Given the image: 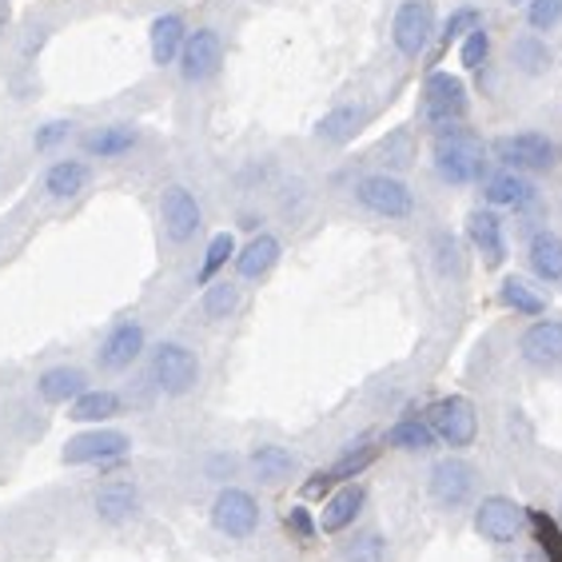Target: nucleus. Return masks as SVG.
<instances>
[{
  "instance_id": "4be33fe9",
  "label": "nucleus",
  "mask_w": 562,
  "mask_h": 562,
  "mask_svg": "<svg viewBox=\"0 0 562 562\" xmlns=\"http://www.w3.org/2000/svg\"><path fill=\"white\" fill-rule=\"evenodd\" d=\"M85 391H88V375L80 368H68V363L41 371V379H36V395L44 403H72Z\"/></svg>"
},
{
  "instance_id": "4c0bfd02",
  "label": "nucleus",
  "mask_w": 562,
  "mask_h": 562,
  "mask_svg": "<svg viewBox=\"0 0 562 562\" xmlns=\"http://www.w3.org/2000/svg\"><path fill=\"white\" fill-rule=\"evenodd\" d=\"M562 21V0H530L527 4V24L535 33H547Z\"/></svg>"
},
{
  "instance_id": "f704fd0d",
  "label": "nucleus",
  "mask_w": 562,
  "mask_h": 562,
  "mask_svg": "<svg viewBox=\"0 0 562 562\" xmlns=\"http://www.w3.org/2000/svg\"><path fill=\"white\" fill-rule=\"evenodd\" d=\"M359 124H363V112L356 104H344V109L327 112L315 132H319V140H347L351 132H359Z\"/></svg>"
},
{
  "instance_id": "9d476101",
  "label": "nucleus",
  "mask_w": 562,
  "mask_h": 562,
  "mask_svg": "<svg viewBox=\"0 0 562 562\" xmlns=\"http://www.w3.org/2000/svg\"><path fill=\"white\" fill-rule=\"evenodd\" d=\"M475 467L467 463V459H439V463L431 467V475H427V495H431L435 507L443 510H459L471 503V495H475Z\"/></svg>"
},
{
  "instance_id": "5701e85b",
  "label": "nucleus",
  "mask_w": 562,
  "mask_h": 562,
  "mask_svg": "<svg viewBox=\"0 0 562 562\" xmlns=\"http://www.w3.org/2000/svg\"><path fill=\"white\" fill-rule=\"evenodd\" d=\"M136 144H140V132L132 128V124H104V128L88 132V136H85V151H88V156H100V160L128 156Z\"/></svg>"
},
{
  "instance_id": "c9c22d12",
  "label": "nucleus",
  "mask_w": 562,
  "mask_h": 562,
  "mask_svg": "<svg viewBox=\"0 0 562 562\" xmlns=\"http://www.w3.org/2000/svg\"><path fill=\"white\" fill-rule=\"evenodd\" d=\"M239 307V288L236 283H207L204 288V315L207 319H227V315H236Z\"/></svg>"
},
{
  "instance_id": "473e14b6",
  "label": "nucleus",
  "mask_w": 562,
  "mask_h": 562,
  "mask_svg": "<svg viewBox=\"0 0 562 562\" xmlns=\"http://www.w3.org/2000/svg\"><path fill=\"white\" fill-rule=\"evenodd\" d=\"M510 60H515V68L527 76H539L551 68V48L539 41V36H519V41L510 44Z\"/></svg>"
},
{
  "instance_id": "f03ea898",
  "label": "nucleus",
  "mask_w": 562,
  "mask_h": 562,
  "mask_svg": "<svg viewBox=\"0 0 562 562\" xmlns=\"http://www.w3.org/2000/svg\"><path fill=\"white\" fill-rule=\"evenodd\" d=\"M423 112L431 124L435 136H451V132L467 128V88L459 76L451 72H431L423 85Z\"/></svg>"
},
{
  "instance_id": "7c9ffc66",
  "label": "nucleus",
  "mask_w": 562,
  "mask_h": 562,
  "mask_svg": "<svg viewBox=\"0 0 562 562\" xmlns=\"http://www.w3.org/2000/svg\"><path fill=\"white\" fill-rule=\"evenodd\" d=\"M498 303L510 307V312H519V315H542L547 312V295H542L539 288H530L527 280H519V276H507V280L498 283Z\"/></svg>"
},
{
  "instance_id": "4468645a",
  "label": "nucleus",
  "mask_w": 562,
  "mask_h": 562,
  "mask_svg": "<svg viewBox=\"0 0 562 562\" xmlns=\"http://www.w3.org/2000/svg\"><path fill=\"white\" fill-rule=\"evenodd\" d=\"M220 56H224V44H220L216 29H195L184 41V53H180V76L188 85H200L207 76H216Z\"/></svg>"
},
{
  "instance_id": "c03bdc74",
  "label": "nucleus",
  "mask_w": 562,
  "mask_h": 562,
  "mask_svg": "<svg viewBox=\"0 0 562 562\" xmlns=\"http://www.w3.org/2000/svg\"><path fill=\"white\" fill-rule=\"evenodd\" d=\"M559 522H562V507H559Z\"/></svg>"
},
{
  "instance_id": "f3484780",
  "label": "nucleus",
  "mask_w": 562,
  "mask_h": 562,
  "mask_svg": "<svg viewBox=\"0 0 562 562\" xmlns=\"http://www.w3.org/2000/svg\"><path fill=\"white\" fill-rule=\"evenodd\" d=\"M368 507V487L363 483H339V491H331L324 503V515H319V530L324 535H339V530L356 527V519Z\"/></svg>"
},
{
  "instance_id": "f257e3e1",
  "label": "nucleus",
  "mask_w": 562,
  "mask_h": 562,
  "mask_svg": "<svg viewBox=\"0 0 562 562\" xmlns=\"http://www.w3.org/2000/svg\"><path fill=\"white\" fill-rule=\"evenodd\" d=\"M435 172L443 176L447 184H479V180H487V148L467 128L451 132V136H435Z\"/></svg>"
},
{
  "instance_id": "f8f14e48",
  "label": "nucleus",
  "mask_w": 562,
  "mask_h": 562,
  "mask_svg": "<svg viewBox=\"0 0 562 562\" xmlns=\"http://www.w3.org/2000/svg\"><path fill=\"white\" fill-rule=\"evenodd\" d=\"M160 220L172 244H188V239H195L200 224H204V212H200V200L184 184H172L164 188L160 195Z\"/></svg>"
},
{
  "instance_id": "412c9836",
  "label": "nucleus",
  "mask_w": 562,
  "mask_h": 562,
  "mask_svg": "<svg viewBox=\"0 0 562 562\" xmlns=\"http://www.w3.org/2000/svg\"><path fill=\"white\" fill-rule=\"evenodd\" d=\"M97 515L104 522H128L140 515V491H136V483H104V487L97 491Z\"/></svg>"
},
{
  "instance_id": "ea45409f",
  "label": "nucleus",
  "mask_w": 562,
  "mask_h": 562,
  "mask_svg": "<svg viewBox=\"0 0 562 562\" xmlns=\"http://www.w3.org/2000/svg\"><path fill=\"white\" fill-rule=\"evenodd\" d=\"M288 530H292L295 539L312 542L315 530H319V522L312 519V510H307V507H292V510H288Z\"/></svg>"
},
{
  "instance_id": "6e6552de",
  "label": "nucleus",
  "mask_w": 562,
  "mask_h": 562,
  "mask_svg": "<svg viewBox=\"0 0 562 562\" xmlns=\"http://www.w3.org/2000/svg\"><path fill=\"white\" fill-rule=\"evenodd\" d=\"M356 200L383 220H407L415 212L412 188L403 184L400 176H387V172L363 176V180L356 184Z\"/></svg>"
},
{
  "instance_id": "bb28decb",
  "label": "nucleus",
  "mask_w": 562,
  "mask_h": 562,
  "mask_svg": "<svg viewBox=\"0 0 562 562\" xmlns=\"http://www.w3.org/2000/svg\"><path fill=\"white\" fill-rule=\"evenodd\" d=\"M527 260H530V271H535L539 280L562 283V236H554V232L530 236Z\"/></svg>"
},
{
  "instance_id": "cd10ccee",
  "label": "nucleus",
  "mask_w": 562,
  "mask_h": 562,
  "mask_svg": "<svg viewBox=\"0 0 562 562\" xmlns=\"http://www.w3.org/2000/svg\"><path fill=\"white\" fill-rule=\"evenodd\" d=\"M379 459V443L375 439H359V443H351L344 454H339L336 463L327 467L324 475L331 479V487H339V483H351L356 475H363L371 463Z\"/></svg>"
},
{
  "instance_id": "e433bc0d",
  "label": "nucleus",
  "mask_w": 562,
  "mask_h": 562,
  "mask_svg": "<svg viewBox=\"0 0 562 562\" xmlns=\"http://www.w3.org/2000/svg\"><path fill=\"white\" fill-rule=\"evenodd\" d=\"M491 56V36L483 33V29H471V33L463 36V44H459V60H463L471 72H479V68L487 65Z\"/></svg>"
},
{
  "instance_id": "dca6fc26",
  "label": "nucleus",
  "mask_w": 562,
  "mask_h": 562,
  "mask_svg": "<svg viewBox=\"0 0 562 562\" xmlns=\"http://www.w3.org/2000/svg\"><path fill=\"white\" fill-rule=\"evenodd\" d=\"M144 344H148V336H144V327L136 324V319H124V324H116L109 331V339L100 344V368L104 371H128L136 359L144 356Z\"/></svg>"
},
{
  "instance_id": "79ce46f5",
  "label": "nucleus",
  "mask_w": 562,
  "mask_h": 562,
  "mask_svg": "<svg viewBox=\"0 0 562 562\" xmlns=\"http://www.w3.org/2000/svg\"><path fill=\"white\" fill-rule=\"evenodd\" d=\"M4 29H9V4L0 0V33H4Z\"/></svg>"
},
{
  "instance_id": "a211bd4d",
  "label": "nucleus",
  "mask_w": 562,
  "mask_h": 562,
  "mask_svg": "<svg viewBox=\"0 0 562 562\" xmlns=\"http://www.w3.org/2000/svg\"><path fill=\"white\" fill-rule=\"evenodd\" d=\"M184 41H188V24L180 12H164V16H156L148 29V44H151V60L156 65H172V60H180V53H184Z\"/></svg>"
},
{
  "instance_id": "9b49d317",
  "label": "nucleus",
  "mask_w": 562,
  "mask_h": 562,
  "mask_svg": "<svg viewBox=\"0 0 562 562\" xmlns=\"http://www.w3.org/2000/svg\"><path fill=\"white\" fill-rule=\"evenodd\" d=\"M431 33H435L431 4H427V0H403L400 9H395V21H391V41H395V48H400L407 60H415V56L427 48Z\"/></svg>"
},
{
  "instance_id": "c756f323",
  "label": "nucleus",
  "mask_w": 562,
  "mask_h": 562,
  "mask_svg": "<svg viewBox=\"0 0 562 562\" xmlns=\"http://www.w3.org/2000/svg\"><path fill=\"white\" fill-rule=\"evenodd\" d=\"M527 527H530V539H535V551H539L547 562H562V522H559V515L530 510Z\"/></svg>"
},
{
  "instance_id": "ddd939ff",
  "label": "nucleus",
  "mask_w": 562,
  "mask_h": 562,
  "mask_svg": "<svg viewBox=\"0 0 562 562\" xmlns=\"http://www.w3.org/2000/svg\"><path fill=\"white\" fill-rule=\"evenodd\" d=\"M519 356L530 368L551 371L562 363V319H535L519 336Z\"/></svg>"
},
{
  "instance_id": "0eeeda50",
  "label": "nucleus",
  "mask_w": 562,
  "mask_h": 562,
  "mask_svg": "<svg viewBox=\"0 0 562 562\" xmlns=\"http://www.w3.org/2000/svg\"><path fill=\"white\" fill-rule=\"evenodd\" d=\"M212 527L224 539H251L260 530V503H256V495L244 487H224L212 498Z\"/></svg>"
},
{
  "instance_id": "2eb2a0df",
  "label": "nucleus",
  "mask_w": 562,
  "mask_h": 562,
  "mask_svg": "<svg viewBox=\"0 0 562 562\" xmlns=\"http://www.w3.org/2000/svg\"><path fill=\"white\" fill-rule=\"evenodd\" d=\"M467 239L475 244V251L483 256L487 268H498L507 260V232H503V220H498L495 207H475L467 216Z\"/></svg>"
},
{
  "instance_id": "1a4fd4ad",
  "label": "nucleus",
  "mask_w": 562,
  "mask_h": 562,
  "mask_svg": "<svg viewBox=\"0 0 562 562\" xmlns=\"http://www.w3.org/2000/svg\"><path fill=\"white\" fill-rule=\"evenodd\" d=\"M527 530V510L510 495H487L475 507V535L495 542V547H510Z\"/></svg>"
},
{
  "instance_id": "2f4dec72",
  "label": "nucleus",
  "mask_w": 562,
  "mask_h": 562,
  "mask_svg": "<svg viewBox=\"0 0 562 562\" xmlns=\"http://www.w3.org/2000/svg\"><path fill=\"white\" fill-rule=\"evenodd\" d=\"M232 260H236V239L227 236V232H220V236H212V244H207L204 263H200V271H195V283L207 288V283L216 280L220 271H224Z\"/></svg>"
},
{
  "instance_id": "b1692460",
  "label": "nucleus",
  "mask_w": 562,
  "mask_h": 562,
  "mask_svg": "<svg viewBox=\"0 0 562 562\" xmlns=\"http://www.w3.org/2000/svg\"><path fill=\"white\" fill-rule=\"evenodd\" d=\"M435 443H439V435H435L427 415H403V419L387 431V447H395V451L419 454V451H431Z\"/></svg>"
},
{
  "instance_id": "423d86ee",
  "label": "nucleus",
  "mask_w": 562,
  "mask_h": 562,
  "mask_svg": "<svg viewBox=\"0 0 562 562\" xmlns=\"http://www.w3.org/2000/svg\"><path fill=\"white\" fill-rule=\"evenodd\" d=\"M427 419H431L435 435H439V443L454 447V451H463V447L475 443L479 412H475V403L467 400V395H447V400H435L431 407H427Z\"/></svg>"
},
{
  "instance_id": "a19ab883",
  "label": "nucleus",
  "mask_w": 562,
  "mask_h": 562,
  "mask_svg": "<svg viewBox=\"0 0 562 562\" xmlns=\"http://www.w3.org/2000/svg\"><path fill=\"white\" fill-rule=\"evenodd\" d=\"M471 29H479V9H459L447 21V29H443V41H454V36H463V33H471Z\"/></svg>"
},
{
  "instance_id": "393cba45",
  "label": "nucleus",
  "mask_w": 562,
  "mask_h": 562,
  "mask_svg": "<svg viewBox=\"0 0 562 562\" xmlns=\"http://www.w3.org/2000/svg\"><path fill=\"white\" fill-rule=\"evenodd\" d=\"M124 412V400H120L116 391H92L88 387L85 395H76L68 403V419L72 423H109Z\"/></svg>"
},
{
  "instance_id": "20e7f679",
  "label": "nucleus",
  "mask_w": 562,
  "mask_h": 562,
  "mask_svg": "<svg viewBox=\"0 0 562 562\" xmlns=\"http://www.w3.org/2000/svg\"><path fill=\"white\" fill-rule=\"evenodd\" d=\"M495 156L498 164H507L515 172L539 176L551 172L554 164H559V144L547 132H515V136H503L495 144Z\"/></svg>"
},
{
  "instance_id": "72a5a7b5",
  "label": "nucleus",
  "mask_w": 562,
  "mask_h": 562,
  "mask_svg": "<svg viewBox=\"0 0 562 562\" xmlns=\"http://www.w3.org/2000/svg\"><path fill=\"white\" fill-rule=\"evenodd\" d=\"M344 562H387V539L379 530H359L339 547Z\"/></svg>"
},
{
  "instance_id": "58836bf2",
  "label": "nucleus",
  "mask_w": 562,
  "mask_h": 562,
  "mask_svg": "<svg viewBox=\"0 0 562 562\" xmlns=\"http://www.w3.org/2000/svg\"><path fill=\"white\" fill-rule=\"evenodd\" d=\"M68 136H72V124H68V120H53V124H44V128H36L33 144H36L41 151H48V148H56V144H65Z\"/></svg>"
},
{
  "instance_id": "aec40b11",
  "label": "nucleus",
  "mask_w": 562,
  "mask_h": 562,
  "mask_svg": "<svg viewBox=\"0 0 562 562\" xmlns=\"http://www.w3.org/2000/svg\"><path fill=\"white\" fill-rule=\"evenodd\" d=\"M483 200L495 212H503V207H527L535 200V188H530V180L522 172L507 168V172H495L483 180Z\"/></svg>"
},
{
  "instance_id": "a878e982",
  "label": "nucleus",
  "mask_w": 562,
  "mask_h": 562,
  "mask_svg": "<svg viewBox=\"0 0 562 562\" xmlns=\"http://www.w3.org/2000/svg\"><path fill=\"white\" fill-rule=\"evenodd\" d=\"M88 180H92V172H88L85 160H56L44 172V192L53 195V200H72V195L85 192Z\"/></svg>"
},
{
  "instance_id": "c85d7f7f",
  "label": "nucleus",
  "mask_w": 562,
  "mask_h": 562,
  "mask_svg": "<svg viewBox=\"0 0 562 562\" xmlns=\"http://www.w3.org/2000/svg\"><path fill=\"white\" fill-rule=\"evenodd\" d=\"M251 471H256V479H263V483H283V479L295 475V454L280 443H263L251 451Z\"/></svg>"
},
{
  "instance_id": "7ed1b4c3",
  "label": "nucleus",
  "mask_w": 562,
  "mask_h": 562,
  "mask_svg": "<svg viewBox=\"0 0 562 562\" xmlns=\"http://www.w3.org/2000/svg\"><path fill=\"white\" fill-rule=\"evenodd\" d=\"M200 379V359H195L192 347L184 344H164L151 347V383L164 391V395H188Z\"/></svg>"
},
{
  "instance_id": "39448f33",
  "label": "nucleus",
  "mask_w": 562,
  "mask_h": 562,
  "mask_svg": "<svg viewBox=\"0 0 562 562\" xmlns=\"http://www.w3.org/2000/svg\"><path fill=\"white\" fill-rule=\"evenodd\" d=\"M132 451V439L124 431H112V427H92V431L72 435L60 451L68 467H109L120 463L124 454Z\"/></svg>"
},
{
  "instance_id": "6ab92c4d",
  "label": "nucleus",
  "mask_w": 562,
  "mask_h": 562,
  "mask_svg": "<svg viewBox=\"0 0 562 562\" xmlns=\"http://www.w3.org/2000/svg\"><path fill=\"white\" fill-rule=\"evenodd\" d=\"M280 239L271 236V232H260V236H251L244 248L236 251V276L239 280H263L276 263H280Z\"/></svg>"
},
{
  "instance_id": "37998d69",
  "label": "nucleus",
  "mask_w": 562,
  "mask_h": 562,
  "mask_svg": "<svg viewBox=\"0 0 562 562\" xmlns=\"http://www.w3.org/2000/svg\"><path fill=\"white\" fill-rule=\"evenodd\" d=\"M515 562H547V559H542L539 551H527V554H519V559H515Z\"/></svg>"
}]
</instances>
